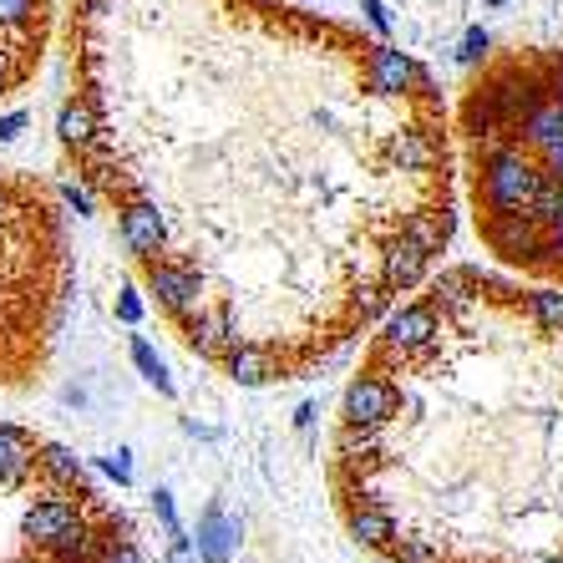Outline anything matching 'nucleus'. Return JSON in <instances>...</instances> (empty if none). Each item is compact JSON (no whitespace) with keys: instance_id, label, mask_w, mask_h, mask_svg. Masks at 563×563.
<instances>
[{"instance_id":"f257e3e1","label":"nucleus","mask_w":563,"mask_h":563,"mask_svg":"<svg viewBox=\"0 0 563 563\" xmlns=\"http://www.w3.org/2000/svg\"><path fill=\"white\" fill-rule=\"evenodd\" d=\"M477 147V203L483 213H518L533 203L538 184H543V157H533L518 143H472Z\"/></svg>"},{"instance_id":"f03ea898","label":"nucleus","mask_w":563,"mask_h":563,"mask_svg":"<svg viewBox=\"0 0 563 563\" xmlns=\"http://www.w3.org/2000/svg\"><path fill=\"white\" fill-rule=\"evenodd\" d=\"M437 341H442V325H437V305L421 300V305H401V310L386 320L380 330V351L376 361H391V366H407L417 355H432Z\"/></svg>"},{"instance_id":"7ed1b4c3","label":"nucleus","mask_w":563,"mask_h":563,"mask_svg":"<svg viewBox=\"0 0 563 563\" xmlns=\"http://www.w3.org/2000/svg\"><path fill=\"white\" fill-rule=\"evenodd\" d=\"M483 239H487V250L503 254L508 264H549V229H543L528 209L487 213Z\"/></svg>"},{"instance_id":"20e7f679","label":"nucleus","mask_w":563,"mask_h":563,"mask_svg":"<svg viewBox=\"0 0 563 563\" xmlns=\"http://www.w3.org/2000/svg\"><path fill=\"white\" fill-rule=\"evenodd\" d=\"M361 52H366V77H371V92H380V97L417 92V97H427V102H432V97H437L432 77H427V71H421V66L411 62L407 52H396V46H386V41H366Z\"/></svg>"},{"instance_id":"39448f33","label":"nucleus","mask_w":563,"mask_h":563,"mask_svg":"<svg viewBox=\"0 0 563 563\" xmlns=\"http://www.w3.org/2000/svg\"><path fill=\"white\" fill-rule=\"evenodd\" d=\"M401 411V386H396L386 371H361L345 391V407L341 417L351 427H386V421Z\"/></svg>"},{"instance_id":"423d86ee","label":"nucleus","mask_w":563,"mask_h":563,"mask_svg":"<svg viewBox=\"0 0 563 563\" xmlns=\"http://www.w3.org/2000/svg\"><path fill=\"white\" fill-rule=\"evenodd\" d=\"M147 289H153V300L184 325L188 314L198 310L203 279H198V269L184 264V260H147Z\"/></svg>"},{"instance_id":"0eeeda50","label":"nucleus","mask_w":563,"mask_h":563,"mask_svg":"<svg viewBox=\"0 0 563 563\" xmlns=\"http://www.w3.org/2000/svg\"><path fill=\"white\" fill-rule=\"evenodd\" d=\"M118 234H122V244H128V250L137 254L143 264L168 250V223H163L157 203H147L137 188H132V194L118 203Z\"/></svg>"},{"instance_id":"6e6552de","label":"nucleus","mask_w":563,"mask_h":563,"mask_svg":"<svg viewBox=\"0 0 563 563\" xmlns=\"http://www.w3.org/2000/svg\"><path fill=\"white\" fill-rule=\"evenodd\" d=\"M184 335L203 361H223V355L239 345V325L229 310H194L184 320Z\"/></svg>"},{"instance_id":"1a4fd4ad","label":"nucleus","mask_w":563,"mask_h":563,"mask_svg":"<svg viewBox=\"0 0 563 563\" xmlns=\"http://www.w3.org/2000/svg\"><path fill=\"white\" fill-rule=\"evenodd\" d=\"M427 260H432V254L421 250L407 229L396 239H386V250H380V279H386V289L396 295V289L421 285V279H427Z\"/></svg>"},{"instance_id":"9d476101","label":"nucleus","mask_w":563,"mask_h":563,"mask_svg":"<svg viewBox=\"0 0 563 563\" xmlns=\"http://www.w3.org/2000/svg\"><path fill=\"white\" fill-rule=\"evenodd\" d=\"M81 518L77 503H66V498H46V503H31L26 518H21V538H26L31 549H46L56 533H66V528Z\"/></svg>"},{"instance_id":"9b49d317","label":"nucleus","mask_w":563,"mask_h":563,"mask_svg":"<svg viewBox=\"0 0 563 563\" xmlns=\"http://www.w3.org/2000/svg\"><path fill=\"white\" fill-rule=\"evenodd\" d=\"M512 137H518L528 153H549V147L563 137V97H543V102L512 128Z\"/></svg>"},{"instance_id":"f8f14e48","label":"nucleus","mask_w":563,"mask_h":563,"mask_svg":"<svg viewBox=\"0 0 563 563\" xmlns=\"http://www.w3.org/2000/svg\"><path fill=\"white\" fill-rule=\"evenodd\" d=\"M56 132H62V143L71 147V153H87L107 128L97 122V107L87 102V97H71V102H62V112H56Z\"/></svg>"},{"instance_id":"ddd939ff","label":"nucleus","mask_w":563,"mask_h":563,"mask_svg":"<svg viewBox=\"0 0 563 563\" xmlns=\"http://www.w3.org/2000/svg\"><path fill=\"white\" fill-rule=\"evenodd\" d=\"M36 467V437L21 427H0V487H21Z\"/></svg>"},{"instance_id":"4468645a","label":"nucleus","mask_w":563,"mask_h":563,"mask_svg":"<svg viewBox=\"0 0 563 563\" xmlns=\"http://www.w3.org/2000/svg\"><path fill=\"white\" fill-rule=\"evenodd\" d=\"M223 366H229V376H234L239 386H264V380L279 376L275 351H264V345H244V341L223 355Z\"/></svg>"},{"instance_id":"2eb2a0df","label":"nucleus","mask_w":563,"mask_h":563,"mask_svg":"<svg viewBox=\"0 0 563 563\" xmlns=\"http://www.w3.org/2000/svg\"><path fill=\"white\" fill-rule=\"evenodd\" d=\"M351 538L361 543V549H386L391 553L396 518L380 508V503H361V508H351Z\"/></svg>"},{"instance_id":"dca6fc26","label":"nucleus","mask_w":563,"mask_h":563,"mask_svg":"<svg viewBox=\"0 0 563 563\" xmlns=\"http://www.w3.org/2000/svg\"><path fill=\"white\" fill-rule=\"evenodd\" d=\"M234 543H239L234 518H223L219 508L203 512V523H198V559L203 563H229L234 559Z\"/></svg>"},{"instance_id":"f3484780","label":"nucleus","mask_w":563,"mask_h":563,"mask_svg":"<svg viewBox=\"0 0 563 563\" xmlns=\"http://www.w3.org/2000/svg\"><path fill=\"white\" fill-rule=\"evenodd\" d=\"M391 157H396V168H401V173H432L437 157H442V147H437V132L407 128L401 137H396Z\"/></svg>"},{"instance_id":"a211bd4d","label":"nucleus","mask_w":563,"mask_h":563,"mask_svg":"<svg viewBox=\"0 0 563 563\" xmlns=\"http://www.w3.org/2000/svg\"><path fill=\"white\" fill-rule=\"evenodd\" d=\"M36 472L56 487V493H81V457L66 452V446H56V442L36 446Z\"/></svg>"},{"instance_id":"6ab92c4d","label":"nucleus","mask_w":563,"mask_h":563,"mask_svg":"<svg viewBox=\"0 0 563 563\" xmlns=\"http://www.w3.org/2000/svg\"><path fill=\"white\" fill-rule=\"evenodd\" d=\"M483 289H477V269H442L432 279V305L437 310H467Z\"/></svg>"},{"instance_id":"aec40b11","label":"nucleus","mask_w":563,"mask_h":563,"mask_svg":"<svg viewBox=\"0 0 563 563\" xmlns=\"http://www.w3.org/2000/svg\"><path fill=\"white\" fill-rule=\"evenodd\" d=\"M523 314L543 335H563V289H528Z\"/></svg>"},{"instance_id":"412c9836","label":"nucleus","mask_w":563,"mask_h":563,"mask_svg":"<svg viewBox=\"0 0 563 563\" xmlns=\"http://www.w3.org/2000/svg\"><path fill=\"white\" fill-rule=\"evenodd\" d=\"M407 234L417 239L427 254H442L446 250V239H452V213H437V209H427V213H411L407 219Z\"/></svg>"},{"instance_id":"4be33fe9","label":"nucleus","mask_w":563,"mask_h":563,"mask_svg":"<svg viewBox=\"0 0 563 563\" xmlns=\"http://www.w3.org/2000/svg\"><path fill=\"white\" fill-rule=\"evenodd\" d=\"M528 213H533L543 229H553V223L563 219V178H553L549 168H543V184H538L533 203H528Z\"/></svg>"},{"instance_id":"5701e85b","label":"nucleus","mask_w":563,"mask_h":563,"mask_svg":"<svg viewBox=\"0 0 563 563\" xmlns=\"http://www.w3.org/2000/svg\"><path fill=\"white\" fill-rule=\"evenodd\" d=\"M132 361H137V371H143V376L153 380L157 391H163V396H173V376H168V366L157 361V351L143 341V335H132Z\"/></svg>"},{"instance_id":"b1692460","label":"nucleus","mask_w":563,"mask_h":563,"mask_svg":"<svg viewBox=\"0 0 563 563\" xmlns=\"http://www.w3.org/2000/svg\"><path fill=\"white\" fill-rule=\"evenodd\" d=\"M391 559L396 563H442V549H437L432 538H396Z\"/></svg>"},{"instance_id":"393cba45","label":"nucleus","mask_w":563,"mask_h":563,"mask_svg":"<svg viewBox=\"0 0 563 563\" xmlns=\"http://www.w3.org/2000/svg\"><path fill=\"white\" fill-rule=\"evenodd\" d=\"M386 300H391V289H386V279H380V285H361V289H355V300H351V314L361 320V325H366L371 314L386 310Z\"/></svg>"},{"instance_id":"a878e982","label":"nucleus","mask_w":563,"mask_h":563,"mask_svg":"<svg viewBox=\"0 0 563 563\" xmlns=\"http://www.w3.org/2000/svg\"><path fill=\"white\" fill-rule=\"evenodd\" d=\"M31 71V62L21 52H11V46H0V97L11 92V87H21Z\"/></svg>"},{"instance_id":"bb28decb","label":"nucleus","mask_w":563,"mask_h":563,"mask_svg":"<svg viewBox=\"0 0 563 563\" xmlns=\"http://www.w3.org/2000/svg\"><path fill=\"white\" fill-rule=\"evenodd\" d=\"M487 52H493V36H487V31H477V26H472L467 36H462V52H457V62L477 66V62H487Z\"/></svg>"},{"instance_id":"cd10ccee","label":"nucleus","mask_w":563,"mask_h":563,"mask_svg":"<svg viewBox=\"0 0 563 563\" xmlns=\"http://www.w3.org/2000/svg\"><path fill=\"white\" fill-rule=\"evenodd\" d=\"M102 472H107V477H118V483L128 487L132 483V457H128V452H112V457H102Z\"/></svg>"},{"instance_id":"c85d7f7f","label":"nucleus","mask_w":563,"mask_h":563,"mask_svg":"<svg viewBox=\"0 0 563 563\" xmlns=\"http://www.w3.org/2000/svg\"><path fill=\"white\" fill-rule=\"evenodd\" d=\"M97 563H143V559H137V549H132L128 538H118V543H107Z\"/></svg>"},{"instance_id":"c756f323","label":"nucleus","mask_w":563,"mask_h":563,"mask_svg":"<svg viewBox=\"0 0 563 563\" xmlns=\"http://www.w3.org/2000/svg\"><path fill=\"white\" fill-rule=\"evenodd\" d=\"M26 132V112H11V118H0V143H15Z\"/></svg>"},{"instance_id":"7c9ffc66","label":"nucleus","mask_w":563,"mask_h":563,"mask_svg":"<svg viewBox=\"0 0 563 563\" xmlns=\"http://www.w3.org/2000/svg\"><path fill=\"white\" fill-rule=\"evenodd\" d=\"M361 11H366V21H371V26L380 31V36H386V31H391V15H386V5H380V0H366V5H361Z\"/></svg>"},{"instance_id":"2f4dec72","label":"nucleus","mask_w":563,"mask_h":563,"mask_svg":"<svg viewBox=\"0 0 563 563\" xmlns=\"http://www.w3.org/2000/svg\"><path fill=\"white\" fill-rule=\"evenodd\" d=\"M62 198H66V203H71V209H77V213H92V194H87V188L66 184V188H62Z\"/></svg>"},{"instance_id":"473e14b6","label":"nucleus","mask_w":563,"mask_h":563,"mask_svg":"<svg viewBox=\"0 0 563 563\" xmlns=\"http://www.w3.org/2000/svg\"><path fill=\"white\" fill-rule=\"evenodd\" d=\"M549 264H559L563 269V219L549 229Z\"/></svg>"},{"instance_id":"72a5a7b5","label":"nucleus","mask_w":563,"mask_h":563,"mask_svg":"<svg viewBox=\"0 0 563 563\" xmlns=\"http://www.w3.org/2000/svg\"><path fill=\"white\" fill-rule=\"evenodd\" d=\"M538 157H543V168H549L553 178H563V137L549 147V153H538Z\"/></svg>"},{"instance_id":"f704fd0d","label":"nucleus","mask_w":563,"mask_h":563,"mask_svg":"<svg viewBox=\"0 0 563 563\" xmlns=\"http://www.w3.org/2000/svg\"><path fill=\"white\" fill-rule=\"evenodd\" d=\"M118 314H122V320H128V325H137V314H143V300H137V295H122Z\"/></svg>"},{"instance_id":"c9c22d12","label":"nucleus","mask_w":563,"mask_h":563,"mask_svg":"<svg viewBox=\"0 0 563 563\" xmlns=\"http://www.w3.org/2000/svg\"><path fill=\"white\" fill-rule=\"evenodd\" d=\"M118 0H77V15H97V11H112Z\"/></svg>"},{"instance_id":"e433bc0d","label":"nucleus","mask_w":563,"mask_h":563,"mask_svg":"<svg viewBox=\"0 0 563 563\" xmlns=\"http://www.w3.org/2000/svg\"><path fill=\"white\" fill-rule=\"evenodd\" d=\"M310 421H314V407H310V401H305V407L295 411V427H310Z\"/></svg>"},{"instance_id":"4c0bfd02","label":"nucleus","mask_w":563,"mask_h":563,"mask_svg":"<svg viewBox=\"0 0 563 563\" xmlns=\"http://www.w3.org/2000/svg\"><path fill=\"white\" fill-rule=\"evenodd\" d=\"M528 563H563V553H543V559H528Z\"/></svg>"},{"instance_id":"58836bf2","label":"nucleus","mask_w":563,"mask_h":563,"mask_svg":"<svg viewBox=\"0 0 563 563\" xmlns=\"http://www.w3.org/2000/svg\"><path fill=\"white\" fill-rule=\"evenodd\" d=\"M15 563H56V559H15Z\"/></svg>"},{"instance_id":"ea45409f","label":"nucleus","mask_w":563,"mask_h":563,"mask_svg":"<svg viewBox=\"0 0 563 563\" xmlns=\"http://www.w3.org/2000/svg\"><path fill=\"white\" fill-rule=\"evenodd\" d=\"M493 5H503V0H493Z\"/></svg>"}]
</instances>
